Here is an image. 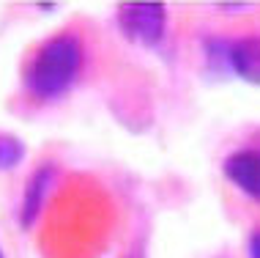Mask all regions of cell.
Wrapping results in <instances>:
<instances>
[{"label": "cell", "instance_id": "3", "mask_svg": "<svg viewBox=\"0 0 260 258\" xmlns=\"http://www.w3.org/2000/svg\"><path fill=\"white\" fill-rule=\"evenodd\" d=\"M224 176H228L241 192L260 204V151L247 149L236 151L224 159Z\"/></svg>", "mask_w": 260, "mask_h": 258}, {"label": "cell", "instance_id": "4", "mask_svg": "<svg viewBox=\"0 0 260 258\" xmlns=\"http://www.w3.org/2000/svg\"><path fill=\"white\" fill-rule=\"evenodd\" d=\"M228 66L241 80L260 85V36H244L228 44Z\"/></svg>", "mask_w": 260, "mask_h": 258}, {"label": "cell", "instance_id": "8", "mask_svg": "<svg viewBox=\"0 0 260 258\" xmlns=\"http://www.w3.org/2000/svg\"><path fill=\"white\" fill-rule=\"evenodd\" d=\"M0 258H3V250H0Z\"/></svg>", "mask_w": 260, "mask_h": 258}, {"label": "cell", "instance_id": "5", "mask_svg": "<svg viewBox=\"0 0 260 258\" xmlns=\"http://www.w3.org/2000/svg\"><path fill=\"white\" fill-rule=\"evenodd\" d=\"M55 184V168L52 165H41V168L27 179L25 195H22V212H19V220L22 225H33L36 217L41 214V209L47 204V195H50Z\"/></svg>", "mask_w": 260, "mask_h": 258}, {"label": "cell", "instance_id": "6", "mask_svg": "<svg viewBox=\"0 0 260 258\" xmlns=\"http://www.w3.org/2000/svg\"><path fill=\"white\" fill-rule=\"evenodd\" d=\"M25 159V146L14 135H0V170H14Z\"/></svg>", "mask_w": 260, "mask_h": 258}, {"label": "cell", "instance_id": "1", "mask_svg": "<svg viewBox=\"0 0 260 258\" xmlns=\"http://www.w3.org/2000/svg\"><path fill=\"white\" fill-rule=\"evenodd\" d=\"M82 64V44L74 33H58L47 39L27 66L25 82L39 99H58L74 85Z\"/></svg>", "mask_w": 260, "mask_h": 258}, {"label": "cell", "instance_id": "2", "mask_svg": "<svg viewBox=\"0 0 260 258\" xmlns=\"http://www.w3.org/2000/svg\"><path fill=\"white\" fill-rule=\"evenodd\" d=\"M118 27L135 44L156 47L165 39L167 11L161 3H123L118 9Z\"/></svg>", "mask_w": 260, "mask_h": 258}, {"label": "cell", "instance_id": "7", "mask_svg": "<svg viewBox=\"0 0 260 258\" xmlns=\"http://www.w3.org/2000/svg\"><path fill=\"white\" fill-rule=\"evenodd\" d=\"M249 258H260V231L249 236Z\"/></svg>", "mask_w": 260, "mask_h": 258}]
</instances>
